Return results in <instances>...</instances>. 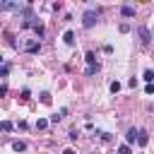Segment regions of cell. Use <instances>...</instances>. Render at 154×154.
<instances>
[{"instance_id": "6da1fadb", "label": "cell", "mask_w": 154, "mask_h": 154, "mask_svg": "<svg viewBox=\"0 0 154 154\" xmlns=\"http://www.w3.org/2000/svg\"><path fill=\"white\" fill-rule=\"evenodd\" d=\"M99 22V10H94V7H89L84 14H82V26L84 29H91L94 24Z\"/></svg>"}, {"instance_id": "7a4b0ae2", "label": "cell", "mask_w": 154, "mask_h": 154, "mask_svg": "<svg viewBox=\"0 0 154 154\" xmlns=\"http://www.w3.org/2000/svg\"><path fill=\"white\" fill-rule=\"evenodd\" d=\"M84 60H87V75H94V72H99V63H96V55H94L91 51L84 55Z\"/></svg>"}, {"instance_id": "3957f363", "label": "cell", "mask_w": 154, "mask_h": 154, "mask_svg": "<svg viewBox=\"0 0 154 154\" xmlns=\"http://www.w3.org/2000/svg\"><path fill=\"white\" fill-rule=\"evenodd\" d=\"M24 51H26V53H38V51H41V41H38V38H29V41L24 43Z\"/></svg>"}, {"instance_id": "277c9868", "label": "cell", "mask_w": 154, "mask_h": 154, "mask_svg": "<svg viewBox=\"0 0 154 154\" xmlns=\"http://www.w3.org/2000/svg\"><path fill=\"white\" fill-rule=\"evenodd\" d=\"M137 36H140V41H142L144 46L152 41V34H149V29H147V26H140V29H137Z\"/></svg>"}, {"instance_id": "5b68a950", "label": "cell", "mask_w": 154, "mask_h": 154, "mask_svg": "<svg viewBox=\"0 0 154 154\" xmlns=\"http://www.w3.org/2000/svg\"><path fill=\"white\" fill-rule=\"evenodd\" d=\"M132 142H137V128H130V130H128V135H125V144L130 147Z\"/></svg>"}, {"instance_id": "8992f818", "label": "cell", "mask_w": 154, "mask_h": 154, "mask_svg": "<svg viewBox=\"0 0 154 154\" xmlns=\"http://www.w3.org/2000/svg\"><path fill=\"white\" fill-rule=\"evenodd\" d=\"M120 14H123V17H135V7H132V5H123V7H120Z\"/></svg>"}, {"instance_id": "52a82bcc", "label": "cell", "mask_w": 154, "mask_h": 154, "mask_svg": "<svg viewBox=\"0 0 154 154\" xmlns=\"http://www.w3.org/2000/svg\"><path fill=\"white\" fill-rule=\"evenodd\" d=\"M147 142H149V137H147V132H144V130H137V144H140V147H144Z\"/></svg>"}, {"instance_id": "ba28073f", "label": "cell", "mask_w": 154, "mask_h": 154, "mask_svg": "<svg viewBox=\"0 0 154 154\" xmlns=\"http://www.w3.org/2000/svg\"><path fill=\"white\" fill-rule=\"evenodd\" d=\"M63 41H65L67 46H72V43H75V34H72V31H65V34H63Z\"/></svg>"}, {"instance_id": "9c48e42d", "label": "cell", "mask_w": 154, "mask_h": 154, "mask_svg": "<svg viewBox=\"0 0 154 154\" xmlns=\"http://www.w3.org/2000/svg\"><path fill=\"white\" fill-rule=\"evenodd\" d=\"M12 149H14V152H24V149H26V144H24L22 140H14V142H12Z\"/></svg>"}, {"instance_id": "30bf717a", "label": "cell", "mask_w": 154, "mask_h": 154, "mask_svg": "<svg viewBox=\"0 0 154 154\" xmlns=\"http://www.w3.org/2000/svg\"><path fill=\"white\" fill-rule=\"evenodd\" d=\"M43 128H48V120L46 118H38L36 120V130H43Z\"/></svg>"}, {"instance_id": "8fae6325", "label": "cell", "mask_w": 154, "mask_h": 154, "mask_svg": "<svg viewBox=\"0 0 154 154\" xmlns=\"http://www.w3.org/2000/svg\"><path fill=\"white\" fill-rule=\"evenodd\" d=\"M0 130H2V132H10V130H12V123H10V120H2V123H0Z\"/></svg>"}, {"instance_id": "7c38bea8", "label": "cell", "mask_w": 154, "mask_h": 154, "mask_svg": "<svg viewBox=\"0 0 154 154\" xmlns=\"http://www.w3.org/2000/svg\"><path fill=\"white\" fill-rule=\"evenodd\" d=\"M144 82H147V84H152V82H154V72H152V70H147V72H144Z\"/></svg>"}, {"instance_id": "4fadbf2b", "label": "cell", "mask_w": 154, "mask_h": 154, "mask_svg": "<svg viewBox=\"0 0 154 154\" xmlns=\"http://www.w3.org/2000/svg\"><path fill=\"white\" fill-rule=\"evenodd\" d=\"M51 101H53V99H51V94H48V91H43V94H41V103H46V106H48Z\"/></svg>"}, {"instance_id": "5bb4252c", "label": "cell", "mask_w": 154, "mask_h": 154, "mask_svg": "<svg viewBox=\"0 0 154 154\" xmlns=\"http://www.w3.org/2000/svg\"><path fill=\"white\" fill-rule=\"evenodd\" d=\"M118 154H132V149H130L128 144H120V147H118Z\"/></svg>"}, {"instance_id": "9a60e30c", "label": "cell", "mask_w": 154, "mask_h": 154, "mask_svg": "<svg viewBox=\"0 0 154 154\" xmlns=\"http://www.w3.org/2000/svg\"><path fill=\"white\" fill-rule=\"evenodd\" d=\"M29 96H31V91L29 89H22V101H29Z\"/></svg>"}, {"instance_id": "2e32d148", "label": "cell", "mask_w": 154, "mask_h": 154, "mask_svg": "<svg viewBox=\"0 0 154 154\" xmlns=\"http://www.w3.org/2000/svg\"><path fill=\"white\" fill-rule=\"evenodd\" d=\"M118 89H120V82H111V91H113V94H116V91H118Z\"/></svg>"}, {"instance_id": "e0dca14e", "label": "cell", "mask_w": 154, "mask_h": 154, "mask_svg": "<svg viewBox=\"0 0 154 154\" xmlns=\"http://www.w3.org/2000/svg\"><path fill=\"white\" fill-rule=\"evenodd\" d=\"M7 72H10V65H2V67H0V77H5Z\"/></svg>"}, {"instance_id": "ac0fdd59", "label": "cell", "mask_w": 154, "mask_h": 154, "mask_svg": "<svg viewBox=\"0 0 154 154\" xmlns=\"http://www.w3.org/2000/svg\"><path fill=\"white\" fill-rule=\"evenodd\" d=\"M5 94H7V87H5V84H0V96H5Z\"/></svg>"}, {"instance_id": "d6986e66", "label": "cell", "mask_w": 154, "mask_h": 154, "mask_svg": "<svg viewBox=\"0 0 154 154\" xmlns=\"http://www.w3.org/2000/svg\"><path fill=\"white\" fill-rule=\"evenodd\" d=\"M63 154H77V152H75V149H65Z\"/></svg>"}]
</instances>
